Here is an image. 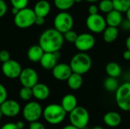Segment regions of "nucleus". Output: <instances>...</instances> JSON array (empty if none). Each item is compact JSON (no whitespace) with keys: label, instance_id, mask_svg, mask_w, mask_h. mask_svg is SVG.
Instances as JSON below:
<instances>
[{"label":"nucleus","instance_id":"obj_4","mask_svg":"<svg viewBox=\"0 0 130 129\" xmlns=\"http://www.w3.org/2000/svg\"><path fill=\"white\" fill-rule=\"evenodd\" d=\"M36 17L37 15L34 9L26 7L19 10V11L14 15V23L18 28L26 29L35 24Z\"/></svg>","mask_w":130,"mask_h":129},{"label":"nucleus","instance_id":"obj_17","mask_svg":"<svg viewBox=\"0 0 130 129\" xmlns=\"http://www.w3.org/2000/svg\"><path fill=\"white\" fill-rule=\"evenodd\" d=\"M105 20H106V23L107 26L118 27L119 26H120L123 20V17L122 12L113 9L107 14Z\"/></svg>","mask_w":130,"mask_h":129},{"label":"nucleus","instance_id":"obj_30","mask_svg":"<svg viewBox=\"0 0 130 129\" xmlns=\"http://www.w3.org/2000/svg\"><path fill=\"white\" fill-rule=\"evenodd\" d=\"M63 36H64V40H66V41L74 43L78 37V34L75 31H74L72 29L64 33H63Z\"/></svg>","mask_w":130,"mask_h":129},{"label":"nucleus","instance_id":"obj_6","mask_svg":"<svg viewBox=\"0 0 130 129\" xmlns=\"http://www.w3.org/2000/svg\"><path fill=\"white\" fill-rule=\"evenodd\" d=\"M115 93V99L119 108L125 112L130 111V82L120 85Z\"/></svg>","mask_w":130,"mask_h":129},{"label":"nucleus","instance_id":"obj_10","mask_svg":"<svg viewBox=\"0 0 130 129\" xmlns=\"http://www.w3.org/2000/svg\"><path fill=\"white\" fill-rule=\"evenodd\" d=\"M95 42V38L91 33H83L78 35V37L74 44L79 52H86L94 46Z\"/></svg>","mask_w":130,"mask_h":129},{"label":"nucleus","instance_id":"obj_31","mask_svg":"<svg viewBox=\"0 0 130 129\" xmlns=\"http://www.w3.org/2000/svg\"><path fill=\"white\" fill-rule=\"evenodd\" d=\"M29 0H10L12 7L17 8L19 10L27 7Z\"/></svg>","mask_w":130,"mask_h":129},{"label":"nucleus","instance_id":"obj_43","mask_svg":"<svg viewBox=\"0 0 130 129\" xmlns=\"http://www.w3.org/2000/svg\"><path fill=\"white\" fill-rule=\"evenodd\" d=\"M62 129H79V128H78L77 127H75V126H74L73 125L70 124V125H66L65 127H63V128H62Z\"/></svg>","mask_w":130,"mask_h":129},{"label":"nucleus","instance_id":"obj_44","mask_svg":"<svg viewBox=\"0 0 130 129\" xmlns=\"http://www.w3.org/2000/svg\"><path fill=\"white\" fill-rule=\"evenodd\" d=\"M18 11H19V9H18V8H14V7H12V8H11V12H12V14H13L14 15H15Z\"/></svg>","mask_w":130,"mask_h":129},{"label":"nucleus","instance_id":"obj_21","mask_svg":"<svg viewBox=\"0 0 130 129\" xmlns=\"http://www.w3.org/2000/svg\"><path fill=\"white\" fill-rule=\"evenodd\" d=\"M61 106L63 107L66 113H69L75 107L78 106V100L76 97L71 94L65 95L62 99Z\"/></svg>","mask_w":130,"mask_h":129},{"label":"nucleus","instance_id":"obj_1","mask_svg":"<svg viewBox=\"0 0 130 129\" xmlns=\"http://www.w3.org/2000/svg\"><path fill=\"white\" fill-rule=\"evenodd\" d=\"M64 36L62 33L55 28L45 30L39 37V45L44 52H53L61 49L64 43Z\"/></svg>","mask_w":130,"mask_h":129},{"label":"nucleus","instance_id":"obj_7","mask_svg":"<svg viewBox=\"0 0 130 129\" xmlns=\"http://www.w3.org/2000/svg\"><path fill=\"white\" fill-rule=\"evenodd\" d=\"M54 28L62 34L72 29L74 25V19L72 16L66 11H61L58 13L53 21Z\"/></svg>","mask_w":130,"mask_h":129},{"label":"nucleus","instance_id":"obj_41","mask_svg":"<svg viewBox=\"0 0 130 129\" xmlns=\"http://www.w3.org/2000/svg\"><path fill=\"white\" fill-rule=\"evenodd\" d=\"M16 125L19 129H23L24 128V123L22 121H18V122H16Z\"/></svg>","mask_w":130,"mask_h":129},{"label":"nucleus","instance_id":"obj_19","mask_svg":"<svg viewBox=\"0 0 130 129\" xmlns=\"http://www.w3.org/2000/svg\"><path fill=\"white\" fill-rule=\"evenodd\" d=\"M33 9H34L37 16L46 17L50 12L51 6H50V4L48 1L40 0L35 4Z\"/></svg>","mask_w":130,"mask_h":129},{"label":"nucleus","instance_id":"obj_11","mask_svg":"<svg viewBox=\"0 0 130 129\" xmlns=\"http://www.w3.org/2000/svg\"><path fill=\"white\" fill-rule=\"evenodd\" d=\"M21 71H22L21 65L16 60L10 59L2 63V74L8 78L15 79L19 78Z\"/></svg>","mask_w":130,"mask_h":129},{"label":"nucleus","instance_id":"obj_42","mask_svg":"<svg viewBox=\"0 0 130 129\" xmlns=\"http://www.w3.org/2000/svg\"><path fill=\"white\" fill-rule=\"evenodd\" d=\"M126 46L128 50H130V36H129L126 40Z\"/></svg>","mask_w":130,"mask_h":129},{"label":"nucleus","instance_id":"obj_45","mask_svg":"<svg viewBox=\"0 0 130 129\" xmlns=\"http://www.w3.org/2000/svg\"><path fill=\"white\" fill-rule=\"evenodd\" d=\"M126 18H127L129 21H130V7H129V8L126 11Z\"/></svg>","mask_w":130,"mask_h":129},{"label":"nucleus","instance_id":"obj_32","mask_svg":"<svg viewBox=\"0 0 130 129\" xmlns=\"http://www.w3.org/2000/svg\"><path fill=\"white\" fill-rule=\"evenodd\" d=\"M8 98V92L5 88V87L0 84V105L5 102Z\"/></svg>","mask_w":130,"mask_h":129},{"label":"nucleus","instance_id":"obj_38","mask_svg":"<svg viewBox=\"0 0 130 129\" xmlns=\"http://www.w3.org/2000/svg\"><path fill=\"white\" fill-rule=\"evenodd\" d=\"M1 129H19L18 128L16 123H12V122H8L5 123L2 126Z\"/></svg>","mask_w":130,"mask_h":129},{"label":"nucleus","instance_id":"obj_37","mask_svg":"<svg viewBox=\"0 0 130 129\" xmlns=\"http://www.w3.org/2000/svg\"><path fill=\"white\" fill-rule=\"evenodd\" d=\"M122 29L125 30H130V21H129L127 18L125 20H123L121 24H120Z\"/></svg>","mask_w":130,"mask_h":129},{"label":"nucleus","instance_id":"obj_36","mask_svg":"<svg viewBox=\"0 0 130 129\" xmlns=\"http://www.w3.org/2000/svg\"><path fill=\"white\" fill-rule=\"evenodd\" d=\"M99 11V8L98 6H97L94 4H91L89 8H88V13L89 14H98Z\"/></svg>","mask_w":130,"mask_h":129},{"label":"nucleus","instance_id":"obj_28","mask_svg":"<svg viewBox=\"0 0 130 129\" xmlns=\"http://www.w3.org/2000/svg\"><path fill=\"white\" fill-rule=\"evenodd\" d=\"M98 8L99 11L106 14L109 13L110 11L114 9L112 0H101L98 5Z\"/></svg>","mask_w":130,"mask_h":129},{"label":"nucleus","instance_id":"obj_3","mask_svg":"<svg viewBox=\"0 0 130 129\" xmlns=\"http://www.w3.org/2000/svg\"><path fill=\"white\" fill-rule=\"evenodd\" d=\"M67 113L61 106V104H50L43 110V116L44 119L51 125H58L63 122Z\"/></svg>","mask_w":130,"mask_h":129},{"label":"nucleus","instance_id":"obj_24","mask_svg":"<svg viewBox=\"0 0 130 129\" xmlns=\"http://www.w3.org/2000/svg\"><path fill=\"white\" fill-rule=\"evenodd\" d=\"M105 71L108 76L118 78L122 73V68L120 65L116 62H110L107 64L105 67Z\"/></svg>","mask_w":130,"mask_h":129},{"label":"nucleus","instance_id":"obj_40","mask_svg":"<svg viewBox=\"0 0 130 129\" xmlns=\"http://www.w3.org/2000/svg\"><path fill=\"white\" fill-rule=\"evenodd\" d=\"M123 57L125 60L126 61H129L130 60V50L126 49V51L123 52Z\"/></svg>","mask_w":130,"mask_h":129},{"label":"nucleus","instance_id":"obj_48","mask_svg":"<svg viewBox=\"0 0 130 129\" xmlns=\"http://www.w3.org/2000/svg\"><path fill=\"white\" fill-rule=\"evenodd\" d=\"M75 3H81L83 0H75Z\"/></svg>","mask_w":130,"mask_h":129},{"label":"nucleus","instance_id":"obj_5","mask_svg":"<svg viewBox=\"0 0 130 129\" xmlns=\"http://www.w3.org/2000/svg\"><path fill=\"white\" fill-rule=\"evenodd\" d=\"M90 120L88 111L83 106H77L69 113V121L72 125L79 129L86 128Z\"/></svg>","mask_w":130,"mask_h":129},{"label":"nucleus","instance_id":"obj_13","mask_svg":"<svg viewBox=\"0 0 130 129\" xmlns=\"http://www.w3.org/2000/svg\"><path fill=\"white\" fill-rule=\"evenodd\" d=\"M0 110L5 116L14 117L20 113L21 106L16 100L7 99L0 105Z\"/></svg>","mask_w":130,"mask_h":129},{"label":"nucleus","instance_id":"obj_23","mask_svg":"<svg viewBox=\"0 0 130 129\" xmlns=\"http://www.w3.org/2000/svg\"><path fill=\"white\" fill-rule=\"evenodd\" d=\"M119 36V31L117 27L107 26L103 32V39L106 43H110L114 42Z\"/></svg>","mask_w":130,"mask_h":129},{"label":"nucleus","instance_id":"obj_20","mask_svg":"<svg viewBox=\"0 0 130 129\" xmlns=\"http://www.w3.org/2000/svg\"><path fill=\"white\" fill-rule=\"evenodd\" d=\"M44 52H45L43 51V49L39 44L33 45L28 49L27 56L28 59L30 62L36 63V62H40Z\"/></svg>","mask_w":130,"mask_h":129},{"label":"nucleus","instance_id":"obj_18","mask_svg":"<svg viewBox=\"0 0 130 129\" xmlns=\"http://www.w3.org/2000/svg\"><path fill=\"white\" fill-rule=\"evenodd\" d=\"M103 121L106 125L110 128H116L118 127L121 122H122V117L121 116L117 113V112H108L107 113L104 117H103Z\"/></svg>","mask_w":130,"mask_h":129},{"label":"nucleus","instance_id":"obj_49","mask_svg":"<svg viewBox=\"0 0 130 129\" xmlns=\"http://www.w3.org/2000/svg\"><path fill=\"white\" fill-rule=\"evenodd\" d=\"M2 116H3V114H2V113L1 112V110H0V120L2 119Z\"/></svg>","mask_w":130,"mask_h":129},{"label":"nucleus","instance_id":"obj_14","mask_svg":"<svg viewBox=\"0 0 130 129\" xmlns=\"http://www.w3.org/2000/svg\"><path fill=\"white\" fill-rule=\"evenodd\" d=\"M52 73L56 80L62 81H67L72 74V70L69 65L66 63H59L52 69Z\"/></svg>","mask_w":130,"mask_h":129},{"label":"nucleus","instance_id":"obj_33","mask_svg":"<svg viewBox=\"0 0 130 129\" xmlns=\"http://www.w3.org/2000/svg\"><path fill=\"white\" fill-rule=\"evenodd\" d=\"M10 53L5 50V49H2L0 51V61L3 63L5 62L8 60H10Z\"/></svg>","mask_w":130,"mask_h":129},{"label":"nucleus","instance_id":"obj_27","mask_svg":"<svg viewBox=\"0 0 130 129\" xmlns=\"http://www.w3.org/2000/svg\"><path fill=\"white\" fill-rule=\"evenodd\" d=\"M75 3V0H54L55 6L60 11H67L70 9Z\"/></svg>","mask_w":130,"mask_h":129},{"label":"nucleus","instance_id":"obj_39","mask_svg":"<svg viewBox=\"0 0 130 129\" xmlns=\"http://www.w3.org/2000/svg\"><path fill=\"white\" fill-rule=\"evenodd\" d=\"M44 24H45V17L37 16L36 21H35V24H37V26H42Z\"/></svg>","mask_w":130,"mask_h":129},{"label":"nucleus","instance_id":"obj_22","mask_svg":"<svg viewBox=\"0 0 130 129\" xmlns=\"http://www.w3.org/2000/svg\"><path fill=\"white\" fill-rule=\"evenodd\" d=\"M66 81L70 89L73 90H77L80 89L83 84V78L82 75L72 72V74L69 76Z\"/></svg>","mask_w":130,"mask_h":129},{"label":"nucleus","instance_id":"obj_26","mask_svg":"<svg viewBox=\"0 0 130 129\" xmlns=\"http://www.w3.org/2000/svg\"><path fill=\"white\" fill-rule=\"evenodd\" d=\"M113 8L122 13H126L130 7V0H112Z\"/></svg>","mask_w":130,"mask_h":129},{"label":"nucleus","instance_id":"obj_12","mask_svg":"<svg viewBox=\"0 0 130 129\" xmlns=\"http://www.w3.org/2000/svg\"><path fill=\"white\" fill-rule=\"evenodd\" d=\"M19 80L23 87H27L32 88L35 84L38 83L39 77L37 72L32 68H25L22 69Z\"/></svg>","mask_w":130,"mask_h":129},{"label":"nucleus","instance_id":"obj_16","mask_svg":"<svg viewBox=\"0 0 130 129\" xmlns=\"http://www.w3.org/2000/svg\"><path fill=\"white\" fill-rule=\"evenodd\" d=\"M33 97L38 100H46L50 94V90L49 87L43 83H37L32 87Z\"/></svg>","mask_w":130,"mask_h":129},{"label":"nucleus","instance_id":"obj_35","mask_svg":"<svg viewBox=\"0 0 130 129\" xmlns=\"http://www.w3.org/2000/svg\"><path fill=\"white\" fill-rule=\"evenodd\" d=\"M8 6L4 0H0V18L2 17L7 13Z\"/></svg>","mask_w":130,"mask_h":129},{"label":"nucleus","instance_id":"obj_15","mask_svg":"<svg viewBox=\"0 0 130 129\" xmlns=\"http://www.w3.org/2000/svg\"><path fill=\"white\" fill-rule=\"evenodd\" d=\"M60 58L59 51L53 52H45L42 56L40 63L41 66L46 70H52L58 63V60Z\"/></svg>","mask_w":130,"mask_h":129},{"label":"nucleus","instance_id":"obj_25","mask_svg":"<svg viewBox=\"0 0 130 129\" xmlns=\"http://www.w3.org/2000/svg\"><path fill=\"white\" fill-rule=\"evenodd\" d=\"M120 84L117 78L108 76L104 81V87L106 90L109 92H116Z\"/></svg>","mask_w":130,"mask_h":129},{"label":"nucleus","instance_id":"obj_50","mask_svg":"<svg viewBox=\"0 0 130 129\" xmlns=\"http://www.w3.org/2000/svg\"><path fill=\"white\" fill-rule=\"evenodd\" d=\"M129 76H130V69H129Z\"/></svg>","mask_w":130,"mask_h":129},{"label":"nucleus","instance_id":"obj_29","mask_svg":"<svg viewBox=\"0 0 130 129\" xmlns=\"http://www.w3.org/2000/svg\"><path fill=\"white\" fill-rule=\"evenodd\" d=\"M19 97L24 101H29L33 97L32 88L22 86L19 91Z\"/></svg>","mask_w":130,"mask_h":129},{"label":"nucleus","instance_id":"obj_8","mask_svg":"<svg viewBox=\"0 0 130 129\" xmlns=\"http://www.w3.org/2000/svg\"><path fill=\"white\" fill-rule=\"evenodd\" d=\"M43 109L41 105L35 101L28 102L24 107L22 114L24 119L29 122L38 121L43 115Z\"/></svg>","mask_w":130,"mask_h":129},{"label":"nucleus","instance_id":"obj_46","mask_svg":"<svg viewBox=\"0 0 130 129\" xmlns=\"http://www.w3.org/2000/svg\"><path fill=\"white\" fill-rule=\"evenodd\" d=\"M85 1L88 2H91V3H94V2H98L99 0H85Z\"/></svg>","mask_w":130,"mask_h":129},{"label":"nucleus","instance_id":"obj_9","mask_svg":"<svg viewBox=\"0 0 130 129\" xmlns=\"http://www.w3.org/2000/svg\"><path fill=\"white\" fill-rule=\"evenodd\" d=\"M86 26L88 29L94 33H103L107 27L105 18L100 14H89L86 19Z\"/></svg>","mask_w":130,"mask_h":129},{"label":"nucleus","instance_id":"obj_34","mask_svg":"<svg viewBox=\"0 0 130 129\" xmlns=\"http://www.w3.org/2000/svg\"><path fill=\"white\" fill-rule=\"evenodd\" d=\"M29 129H46L44 125L38 121H34L32 122H30Z\"/></svg>","mask_w":130,"mask_h":129},{"label":"nucleus","instance_id":"obj_2","mask_svg":"<svg viewBox=\"0 0 130 129\" xmlns=\"http://www.w3.org/2000/svg\"><path fill=\"white\" fill-rule=\"evenodd\" d=\"M69 65L72 72L83 75L90 71L92 66V59L88 53L79 52L72 56Z\"/></svg>","mask_w":130,"mask_h":129},{"label":"nucleus","instance_id":"obj_47","mask_svg":"<svg viewBox=\"0 0 130 129\" xmlns=\"http://www.w3.org/2000/svg\"><path fill=\"white\" fill-rule=\"evenodd\" d=\"M91 129H104V128H102L101 126H94V128H92Z\"/></svg>","mask_w":130,"mask_h":129}]
</instances>
